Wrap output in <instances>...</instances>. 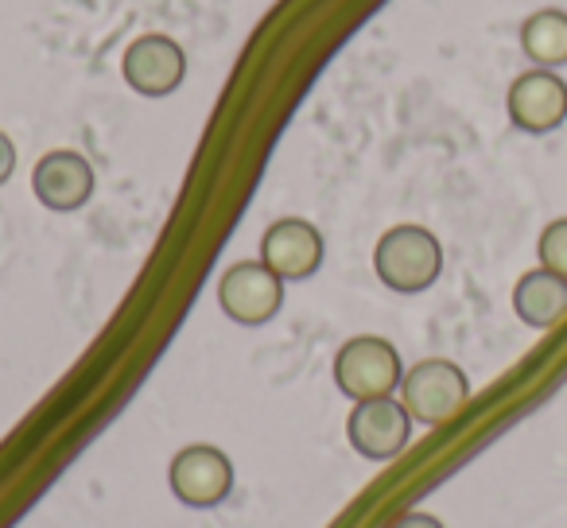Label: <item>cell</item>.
<instances>
[{
	"mask_svg": "<svg viewBox=\"0 0 567 528\" xmlns=\"http://www.w3.org/2000/svg\"><path fill=\"white\" fill-rule=\"evenodd\" d=\"M373 272L389 292L416 296L440 280L443 272V245L424 226H393L381 234L373 249Z\"/></svg>",
	"mask_w": 567,
	"mask_h": 528,
	"instance_id": "1",
	"label": "cell"
},
{
	"mask_svg": "<svg viewBox=\"0 0 567 528\" xmlns=\"http://www.w3.org/2000/svg\"><path fill=\"white\" fill-rule=\"evenodd\" d=\"M466 401H471V377L463 373V365L447 362V358H424L412 370H404L401 404L416 424H447L466 408Z\"/></svg>",
	"mask_w": 567,
	"mask_h": 528,
	"instance_id": "2",
	"label": "cell"
},
{
	"mask_svg": "<svg viewBox=\"0 0 567 528\" xmlns=\"http://www.w3.org/2000/svg\"><path fill=\"white\" fill-rule=\"evenodd\" d=\"M404 381L401 354L389 339L378 334H358L334 354V385L350 401H378V396H393Z\"/></svg>",
	"mask_w": 567,
	"mask_h": 528,
	"instance_id": "3",
	"label": "cell"
},
{
	"mask_svg": "<svg viewBox=\"0 0 567 528\" xmlns=\"http://www.w3.org/2000/svg\"><path fill=\"white\" fill-rule=\"evenodd\" d=\"M234 463L214 443H190L167 466V486L187 509H214L234 494Z\"/></svg>",
	"mask_w": 567,
	"mask_h": 528,
	"instance_id": "4",
	"label": "cell"
},
{
	"mask_svg": "<svg viewBox=\"0 0 567 528\" xmlns=\"http://www.w3.org/2000/svg\"><path fill=\"white\" fill-rule=\"evenodd\" d=\"M218 308L241 327H265L284 308V280L265 260H237L218 280Z\"/></svg>",
	"mask_w": 567,
	"mask_h": 528,
	"instance_id": "5",
	"label": "cell"
},
{
	"mask_svg": "<svg viewBox=\"0 0 567 528\" xmlns=\"http://www.w3.org/2000/svg\"><path fill=\"white\" fill-rule=\"evenodd\" d=\"M409 408L401 396H378V401H358L347 416V439L370 463H393L404 447L412 443Z\"/></svg>",
	"mask_w": 567,
	"mask_h": 528,
	"instance_id": "6",
	"label": "cell"
},
{
	"mask_svg": "<svg viewBox=\"0 0 567 528\" xmlns=\"http://www.w3.org/2000/svg\"><path fill=\"white\" fill-rule=\"evenodd\" d=\"M505 110L509 121L520 133H556L567 121V82L556 71H525L520 79H513L509 94H505Z\"/></svg>",
	"mask_w": 567,
	"mask_h": 528,
	"instance_id": "7",
	"label": "cell"
},
{
	"mask_svg": "<svg viewBox=\"0 0 567 528\" xmlns=\"http://www.w3.org/2000/svg\"><path fill=\"white\" fill-rule=\"evenodd\" d=\"M121 74L141 97H167L187 79V55L172 35H141L128 43Z\"/></svg>",
	"mask_w": 567,
	"mask_h": 528,
	"instance_id": "8",
	"label": "cell"
},
{
	"mask_svg": "<svg viewBox=\"0 0 567 528\" xmlns=\"http://www.w3.org/2000/svg\"><path fill=\"white\" fill-rule=\"evenodd\" d=\"M260 260L288 284V280H308L323 265V234L303 218H280L260 237Z\"/></svg>",
	"mask_w": 567,
	"mask_h": 528,
	"instance_id": "9",
	"label": "cell"
},
{
	"mask_svg": "<svg viewBox=\"0 0 567 528\" xmlns=\"http://www.w3.org/2000/svg\"><path fill=\"white\" fill-rule=\"evenodd\" d=\"M94 167L82 152H71V148H59V152H48V156L35 164L32 172V190L48 210L55 214H74L90 203L94 195Z\"/></svg>",
	"mask_w": 567,
	"mask_h": 528,
	"instance_id": "10",
	"label": "cell"
},
{
	"mask_svg": "<svg viewBox=\"0 0 567 528\" xmlns=\"http://www.w3.org/2000/svg\"><path fill=\"white\" fill-rule=\"evenodd\" d=\"M513 311L533 331H551L567 315V280L548 269H533L513 288Z\"/></svg>",
	"mask_w": 567,
	"mask_h": 528,
	"instance_id": "11",
	"label": "cell"
},
{
	"mask_svg": "<svg viewBox=\"0 0 567 528\" xmlns=\"http://www.w3.org/2000/svg\"><path fill=\"white\" fill-rule=\"evenodd\" d=\"M520 51L540 71L567 66V12L540 9L520 24Z\"/></svg>",
	"mask_w": 567,
	"mask_h": 528,
	"instance_id": "12",
	"label": "cell"
},
{
	"mask_svg": "<svg viewBox=\"0 0 567 528\" xmlns=\"http://www.w3.org/2000/svg\"><path fill=\"white\" fill-rule=\"evenodd\" d=\"M536 257H540V269H548V272H556V277L567 280V218H556L540 229Z\"/></svg>",
	"mask_w": 567,
	"mask_h": 528,
	"instance_id": "13",
	"label": "cell"
},
{
	"mask_svg": "<svg viewBox=\"0 0 567 528\" xmlns=\"http://www.w3.org/2000/svg\"><path fill=\"white\" fill-rule=\"evenodd\" d=\"M389 528H447L443 525L435 513H424V509H412V513H404V517H396Z\"/></svg>",
	"mask_w": 567,
	"mask_h": 528,
	"instance_id": "14",
	"label": "cell"
},
{
	"mask_svg": "<svg viewBox=\"0 0 567 528\" xmlns=\"http://www.w3.org/2000/svg\"><path fill=\"white\" fill-rule=\"evenodd\" d=\"M12 172H17V144L9 133H0V187L12 179Z\"/></svg>",
	"mask_w": 567,
	"mask_h": 528,
	"instance_id": "15",
	"label": "cell"
}]
</instances>
